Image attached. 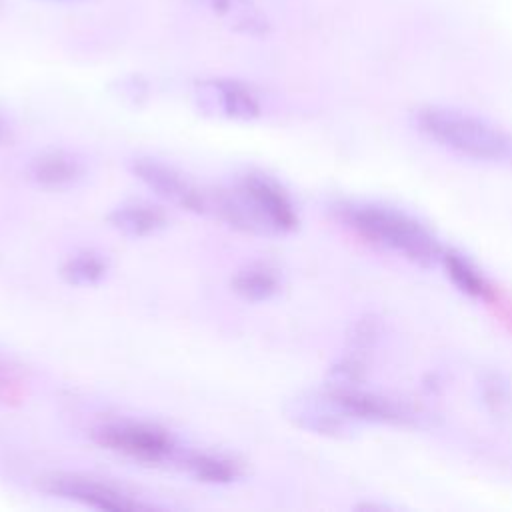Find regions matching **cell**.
Listing matches in <instances>:
<instances>
[{
    "instance_id": "8992f818",
    "label": "cell",
    "mask_w": 512,
    "mask_h": 512,
    "mask_svg": "<svg viewBox=\"0 0 512 512\" xmlns=\"http://www.w3.org/2000/svg\"><path fill=\"white\" fill-rule=\"evenodd\" d=\"M130 168L138 180L164 200L196 214L208 212V192L194 186L172 166L154 158H136Z\"/></svg>"
},
{
    "instance_id": "7a4b0ae2",
    "label": "cell",
    "mask_w": 512,
    "mask_h": 512,
    "mask_svg": "<svg viewBox=\"0 0 512 512\" xmlns=\"http://www.w3.org/2000/svg\"><path fill=\"white\" fill-rule=\"evenodd\" d=\"M338 218L364 242L420 266L440 262L442 246L410 214L374 202H352L338 208Z\"/></svg>"
},
{
    "instance_id": "2e32d148",
    "label": "cell",
    "mask_w": 512,
    "mask_h": 512,
    "mask_svg": "<svg viewBox=\"0 0 512 512\" xmlns=\"http://www.w3.org/2000/svg\"><path fill=\"white\" fill-rule=\"evenodd\" d=\"M26 398L24 384L20 376L0 360V404L4 406H20Z\"/></svg>"
},
{
    "instance_id": "5b68a950",
    "label": "cell",
    "mask_w": 512,
    "mask_h": 512,
    "mask_svg": "<svg viewBox=\"0 0 512 512\" xmlns=\"http://www.w3.org/2000/svg\"><path fill=\"white\" fill-rule=\"evenodd\" d=\"M236 190L250 204L266 234H286L298 228V214L288 194L268 176L246 174Z\"/></svg>"
},
{
    "instance_id": "5bb4252c",
    "label": "cell",
    "mask_w": 512,
    "mask_h": 512,
    "mask_svg": "<svg viewBox=\"0 0 512 512\" xmlns=\"http://www.w3.org/2000/svg\"><path fill=\"white\" fill-rule=\"evenodd\" d=\"M108 264L106 260L92 252V250H82L72 254L60 268V276L74 286H86V284H96L106 276Z\"/></svg>"
},
{
    "instance_id": "8fae6325",
    "label": "cell",
    "mask_w": 512,
    "mask_h": 512,
    "mask_svg": "<svg viewBox=\"0 0 512 512\" xmlns=\"http://www.w3.org/2000/svg\"><path fill=\"white\" fill-rule=\"evenodd\" d=\"M440 264L446 270V276L452 280V284L462 290L464 294L478 298V300H492L494 288L486 280V276L462 254L454 250H442Z\"/></svg>"
},
{
    "instance_id": "30bf717a",
    "label": "cell",
    "mask_w": 512,
    "mask_h": 512,
    "mask_svg": "<svg viewBox=\"0 0 512 512\" xmlns=\"http://www.w3.org/2000/svg\"><path fill=\"white\" fill-rule=\"evenodd\" d=\"M108 222L118 232L132 236V238H144L150 234L160 232L168 224L166 212L150 202H126L114 208L108 214Z\"/></svg>"
},
{
    "instance_id": "ba28073f",
    "label": "cell",
    "mask_w": 512,
    "mask_h": 512,
    "mask_svg": "<svg viewBox=\"0 0 512 512\" xmlns=\"http://www.w3.org/2000/svg\"><path fill=\"white\" fill-rule=\"evenodd\" d=\"M202 92L218 106V110L234 120H254L262 106L258 94L240 80L218 78L202 84Z\"/></svg>"
},
{
    "instance_id": "6da1fadb",
    "label": "cell",
    "mask_w": 512,
    "mask_h": 512,
    "mask_svg": "<svg viewBox=\"0 0 512 512\" xmlns=\"http://www.w3.org/2000/svg\"><path fill=\"white\" fill-rule=\"evenodd\" d=\"M416 130L432 144L478 162H510L512 134L498 124L452 106H420L414 116Z\"/></svg>"
},
{
    "instance_id": "52a82bcc",
    "label": "cell",
    "mask_w": 512,
    "mask_h": 512,
    "mask_svg": "<svg viewBox=\"0 0 512 512\" xmlns=\"http://www.w3.org/2000/svg\"><path fill=\"white\" fill-rule=\"evenodd\" d=\"M26 174L40 188L64 190L84 176V164L70 152L48 150L30 160Z\"/></svg>"
},
{
    "instance_id": "4fadbf2b",
    "label": "cell",
    "mask_w": 512,
    "mask_h": 512,
    "mask_svg": "<svg viewBox=\"0 0 512 512\" xmlns=\"http://www.w3.org/2000/svg\"><path fill=\"white\" fill-rule=\"evenodd\" d=\"M184 468L190 476L206 484H230L242 474L238 460L218 452H190L184 458Z\"/></svg>"
},
{
    "instance_id": "3957f363",
    "label": "cell",
    "mask_w": 512,
    "mask_h": 512,
    "mask_svg": "<svg viewBox=\"0 0 512 512\" xmlns=\"http://www.w3.org/2000/svg\"><path fill=\"white\" fill-rule=\"evenodd\" d=\"M92 438L102 448L144 464L168 462L176 452V442L172 434L148 422H104L92 430Z\"/></svg>"
},
{
    "instance_id": "ac0fdd59",
    "label": "cell",
    "mask_w": 512,
    "mask_h": 512,
    "mask_svg": "<svg viewBox=\"0 0 512 512\" xmlns=\"http://www.w3.org/2000/svg\"><path fill=\"white\" fill-rule=\"evenodd\" d=\"M50 2H66V4H72V2H86V0H50Z\"/></svg>"
},
{
    "instance_id": "e0dca14e",
    "label": "cell",
    "mask_w": 512,
    "mask_h": 512,
    "mask_svg": "<svg viewBox=\"0 0 512 512\" xmlns=\"http://www.w3.org/2000/svg\"><path fill=\"white\" fill-rule=\"evenodd\" d=\"M12 140V128L8 126V122L0 116V146L8 144Z\"/></svg>"
},
{
    "instance_id": "d6986e66",
    "label": "cell",
    "mask_w": 512,
    "mask_h": 512,
    "mask_svg": "<svg viewBox=\"0 0 512 512\" xmlns=\"http://www.w3.org/2000/svg\"><path fill=\"white\" fill-rule=\"evenodd\" d=\"M0 8H2V0H0Z\"/></svg>"
},
{
    "instance_id": "9c48e42d",
    "label": "cell",
    "mask_w": 512,
    "mask_h": 512,
    "mask_svg": "<svg viewBox=\"0 0 512 512\" xmlns=\"http://www.w3.org/2000/svg\"><path fill=\"white\" fill-rule=\"evenodd\" d=\"M194 4L220 18L226 26L246 36H266L270 20L254 0H192Z\"/></svg>"
},
{
    "instance_id": "9a60e30c",
    "label": "cell",
    "mask_w": 512,
    "mask_h": 512,
    "mask_svg": "<svg viewBox=\"0 0 512 512\" xmlns=\"http://www.w3.org/2000/svg\"><path fill=\"white\" fill-rule=\"evenodd\" d=\"M482 398H484V404L498 416L506 414L510 410V388H508V382L496 374V372H490L482 378Z\"/></svg>"
},
{
    "instance_id": "277c9868",
    "label": "cell",
    "mask_w": 512,
    "mask_h": 512,
    "mask_svg": "<svg viewBox=\"0 0 512 512\" xmlns=\"http://www.w3.org/2000/svg\"><path fill=\"white\" fill-rule=\"evenodd\" d=\"M42 488L54 496H60L64 500H72L96 510L134 512V510L148 508L124 488H118L110 482H104L92 476H82V474H52L42 480Z\"/></svg>"
},
{
    "instance_id": "7c38bea8",
    "label": "cell",
    "mask_w": 512,
    "mask_h": 512,
    "mask_svg": "<svg viewBox=\"0 0 512 512\" xmlns=\"http://www.w3.org/2000/svg\"><path fill=\"white\" fill-rule=\"evenodd\" d=\"M232 290L250 302H262L278 294L280 290V276L278 270L272 268L270 264L258 262L250 264L242 270H238L230 282Z\"/></svg>"
}]
</instances>
